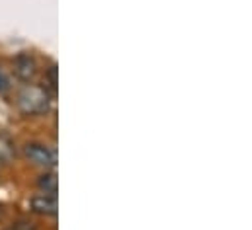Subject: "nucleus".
<instances>
[{
	"label": "nucleus",
	"instance_id": "2",
	"mask_svg": "<svg viewBox=\"0 0 252 230\" xmlns=\"http://www.w3.org/2000/svg\"><path fill=\"white\" fill-rule=\"evenodd\" d=\"M26 156L35 166H45V168L47 166H55V152L49 150L43 144H28L26 146Z\"/></svg>",
	"mask_w": 252,
	"mask_h": 230
},
{
	"label": "nucleus",
	"instance_id": "3",
	"mask_svg": "<svg viewBox=\"0 0 252 230\" xmlns=\"http://www.w3.org/2000/svg\"><path fill=\"white\" fill-rule=\"evenodd\" d=\"M14 72H16V76L20 78V80H24V82H28V80H32L33 76H35V60L30 57V55H18L16 60H14Z\"/></svg>",
	"mask_w": 252,
	"mask_h": 230
},
{
	"label": "nucleus",
	"instance_id": "9",
	"mask_svg": "<svg viewBox=\"0 0 252 230\" xmlns=\"http://www.w3.org/2000/svg\"><path fill=\"white\" fill-rule=\"evenodd\" d=\"M6 88V80H4V76H2V72H0V92Z\"/></svg>",
	"mask_w": 252,
	"mask_h": 230
},
{
	"label": "nucleus",
	"instance_id": "5",
	"mask_svg": "<svg viewBox=\"0 0 252 230\" xmlns=\"http://www.w3.org/2000/svg\"><path fill=\"white\" fill-rule=\"evenodd\" d=\"M37 183H39V187H41L45 193H49V195H55V193H57V175L53 172L43 173Z\"/></svg>",
	"mask_w": 252,
	"mask_h": 230
},
{
	"label": "nucleus",
	"instance_id": "6",
	"mask_svg": "<svg viewBox=\"0 0 252 230\" xmlns=\"http://www.w3.org/2000/svg\"><path fill=\"white\" fill-rule=\"evenodd\" d=\"M12 156H14V146H12V143H10L6 137H0V160H2V162H8Z\"/></svg>",
	"mask_w": 252,
	"mask_h": 230
},
{
	"label": "nucleus",
	"instance_id": "4",
	"mask_svg": "<svg viewBox=\"0 0 252 230\" xmlns=\"http://www.w3.org/2000/svg\"><path fill=\"white\" fill-rule=\"evenodd\" d=\"M32 209L37 215H55L57 213V197L49 193H41L32 197Z\"/></svg>",
	"mask_w": 252,
	"mask_h": 230
},
{
	"label": "nucleus",
	"instance_id": "1",
	"mask_svg": "<svg viewBox=\"0 0 252 230\" xmlns=\"http://www.w3.org/2000/svg\"><path fill=\"white\" fill-rule=\"evenodd\" d=\"M49 94L39 86H28L18 94V108L26 115H39L49 112Z\"/></svg>",
	"mask_w": 252,
	"mask_h": 230
},
{
	"label": "nucleus",
	"instance_id": "7",
	"mask_svg": "<svg viewBox=\"0 0 252 230\" xmlns=\"http://www.w3.org/2000/svg\"><path fill=\"white\" fill-rule=\"evenodd\" d=\"M4 230H35V227L32 223H18V225H12Z\"/></svg>",
	"mask_w": 252,
	"mask_h": 230
},
{
	"label": "nucleus",
	"instance_id": "8",
	"mask_svg": "<svg viewBox=\"0 0 252 230\" xmlns=\"http://www.w3.org/2000/svg\"><path fill=\"white\" fill-rule=\"evenodd\" d=\"M49 80H51V88H53V92L57 90V66H51V70H49Z\"/></svg>",
	"mask_w": 252,
	"mask_h": 230
}]
</instances>
